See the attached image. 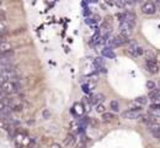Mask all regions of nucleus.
<instances>
[{"mask_svg": "<svg viewBox=\"0 0 160 148\" xmlns=\"http://www.w3.org/2000/svg\"><path fill=\"white\" fill-rule=\"evenodd\" d=\"M64 143H65L67 146H73V144L75 143V136H74L73 133L67 135V137H65V140H64Z\"/></svg>", "mask_w": 160, "mask_h": 148, "instance_id": "14", "label": "nucleus"}, {"mask_svg": "<svg viewBox=\"0 0 160 148\" xmlns=\"http://www.w3.org/2000/svg\"><path fill=\"white\" fill-rule=\"evenodd\" d=\"M0 32H2V37H5L9 32V27H8V24H6V20L5 21H2L0 24Z\"/></svg>", "mask_w": 160, "mask_h": 148, "instance_id": "12", "label": "nucleus"}, {"mask_svg": "<svg viewBox=\"0 0 160 148\" xmlns=\"http://www.w3.org/2000/svg\"><path fill=\"white\" fill-rule=\"evenodd\" d=\"M127 52L132 56V57L137 58L140 57L142 54H144V49L136 40H129V42L127 43Z\"/></svg>", "mask_w": 160, "mask_h": 148, "instance_id": "2", "label": "nucleus"}, {"mask_svg": "<svg viewBox=\"0 0 160 148\" xmlns=\"http://www.w3.org/2000/svg\"><path fill=\"white\" fill-rule=\"evenodd\" d=\"M134 25H136L134 21H123V22H121L119 24V33L129 39V36L133 33Z\"/></svg>", "mask_w": 160, "mask_h": 148, "instance_id": "3", "label": "nucleus"}, {"mask_svg": "<svg viewBox=\"0 0 160 148\" xmlns=\"http://www.w3.org/2000/svg\"><path fill=\"white\" fill-rule=\"evenodd\" d=\"M156 10H158V6L153 0H147L140 8L142 14H144V15H154L156 12Z\"/></svg>", "mask_w": 160, "mask_h": 148, "instance_id": "5", "label": "nucleus"}, {"mask_svg": "<svg viewBox=\"0 0 160 148\" xmlns=\"http://www.w3.org/2000/svg\"><path fill=\"white\" fill-rule=\"evenodd\" d=\"M110 107L112 109L113 113H118V111H119V103L116 101V100H112V101L110 103Z\"/></svg>", "mask_w": 160, "mask_h": 148, "instance_id": "17", "label": "nucleus"}, {"mask_svg": "<svg viewBox=\"0 0 160 148\" xmlns=\"http://www.w3.org/2000/svg\"><path fill=\"white\" fill-rule=\"evenodd\" d=\"M145 68L150 74H158L160 70V67L156 59H145Z\"/></svg>", "mask_w": 160, "mask_h": 148, "instance_id": "6", "label": "nucleus"}, {"mask_svg": "<svg viewBox=\"0 0 160 148\" xmlns=\"http://www.w3.org/2000/svg\"><path fill=\"white\" fill-rule=\"evenodd\" d=\"M96 111H97L99 114H103L105 113V106L102 104H97L96 105Z\"/></svg>", "mask_w": 160, "mask_h": 148, "instance_id": "21", "label": "nucleus"}, {"mask_svg": "<svg viewBox=\"0 0 160 148\" xmlns=\"http://www.w3.org/2000/svg\"><path fill=\"white\" fill-rule=\"evenodd\" d=\"M152 135H153L156 140H159V141H160V127H159L158 130H155V131H153V132H152Z\"/></svg>", "mask_w": 160, "mask_h": 148, "instance_id": "25", "label": "nucleus"}, {"mask_svg": "<svg viewBox=\"0 0 160 148\" xmlns=\"http://www.w3.org/2000/svg\"><path fill=\"white\" fill-rule=\"evenodd\" d=\"M148 98L152 103H160V90L159 89H153L149 91Z\"/></svg>", "mask_w": 160, "mask_h": 148, "instance_id": "8", "label": "nucleus"}, {"mask_svg": "<svg viewBox=\"0 0 160 148\" xmlns=\"http://www.w3.org/2000/svg\"><path fill=\"white\" fill-rule=\"evenodd\" d=\"M147 88H148V90H153V89H155V83L152 82V80L147 82Z\"/></svg>", "mask_w": 160, "mask_h": 148, "instance_id": "26", "label": "nucleus"}, {"mask_svg": "<svg viewBox=\"0 0 160 148\" xmlns=\"http://www.w3.org/2000/svg\"><path fill=\"white\" fill-rule=\"evenodd\" d=\"M0 57H5V58H12L14 57V49L11 51H6V52H3Z\"/></svg>", "mask_w": 160, "mask_h": 148, "instance_id": "19", "label": "nucleus"}, {"mask_svg": "<svg viewBox=\"0 0 160 148\" xmlns=\"http://www.w3.org/2000/svg\"><path fill=\"white\" fill-rule=\"evenodd\" d=\"M134 2H136V3H142L143 0H134Z\"/></svg>", "mask_w": 160, "mask_h": 148, "instance_id": "29", "label": "nucleus"}, {"mask_svg": "<svg viewBox=\"0 0 160 148\" xmlns=\"http://www.w3.org/2000/svg\"><path fill=\"white\" fill-rule=\"evenodd\" d=\"M21 90V84L19 80H6L2 82V91L6 92L8 95L17 94Z\"/></svg>", "mask_w": 160, "mask_h": 148, "instance_id": "1", "label": "nucleus"}, {"mask_svg": "<svg viewBox=\"0 0 160 148\" xmlns=\"http://www.w3.org/2000/svg\"><path fill=\"white\" fill-rule=\"evenodd\" d=\"M122 117L126 119V120H137V119H140L142 117V111L128 109V110H126L122 114Z\"/></svg>", "mask_w": 160, "mask_h": 148, "instance_id": "7", "label": "nucleus"}, {"mask_svg": "<svg viewBox=\"0 0 160 148\" xmlns=\"http://www.w3.org/2000/svg\"><path fill=\"white\" fill-rule=\"evenodd\" d=\"M145 54H147V59H156L155 54H154L152 51H147V52H145Z\"/></svg>", "mask_w": 160, "mask_h": 148, "instance_id": "22", "label": "nucleus"}, {"mask_svg": "<svg viewBox=\"0 0 160 148\" xmlns=\"http://www.w3.org/2000/svg\"><path fill=\"white\" fill-rule=\"evenodd\" d=\"M149 109H153V110H160V103H152Z\"/></svg>", "mask_w": 160, "mask_h": 148, "instance_id": "24", "label": "nucleus"}, {"mask_svg": "<svg viewBox=\"0 0 160 148\" xmlns=\"http://www.w3.org/2000/svg\"><path fill=\"white\" fill-rule=\"evenodd\" d=\"M148 114H150V115H153V116L158 117V116H160V110H153V109H149Z\"/></svg>", "mask_w": 160, "mask_h": 148, "instance_id": "20", "label": "nucleus"}, {"mask_svg": "<svg viewBox=\"0 0 160 148\" xmlns=\"http://www.w3.org/2000/svg\"><path fill=\"white\" fill-rule=\"evenodd\" d=\"M11 49H12V47H11L10 43H8L6 41L2 42V46H0V51H2V53L3 52H6V51H11Z\"/></svg>", "mask_w": 160, "mask_h": 148, "instance_id": "16", "label": "nucleus"}, {"mask_svg": "<svg viewBox=\"0 0 160 148\" xmlns=\"http://www.w3.org/2000/svg\"><path fill=\"white\" fill-rule=\"evenodd\" d=\"M137 104H139V105H147L148 104V101H149V98L148 96H145V95H143V96H139V98H137L136 100H134Z\"/></svg>", "mask_w": 160, "mask_h": 148, "instance_id": "15", "label": "nucleus"}, {"mask_svg": "<svg viewBox=\"0 0 160 148\" xmlns=\"http://www.w3.org/2000/svg\"><path fill=\"white\" fill-rule=\"evenodd\" d=\"M42 115H43V119L48 120V119L51 117V111H49L48 109H44V110H43V113H42Z\"/></svg>", "mask_w": 160, "mask_h": 148, "instance_id": "23", "label": "nucleus"}, {"mask_svg": "<svg viewBox=\"0 0 160 148\" xmlns=\"http://www.w3.org/2000/svg\"><path fill=\"white\" fill-rule=\"evenodd\" d=\"M49 148H62V146L59 143H53V144H51Z\"/></svg>", "mask_w": 160, "mask_h": 148, "instance_id": "27", "label": "nucleus"}, {"mask_svg": "<svg viewBox=\"0 0 160 148\" xmlns=\"http://www.w3.org/2000/svg\"><path fill=\"white\" fill-rule=\"evenodd\" d=\"M101 119H102L103 122H111V121H113L116 119V115L113 113H103Z\"/></svg>", "mask_w": 160, "mask_h": 148, "instance_id": "11", "label": "nucleus"}, {"mask_svg": "<svg viewBox=\"0 0 160 148\" xmlns=\"http://www.w3.org/2000/svg\"><path fill=\"white\" fill-rule=\"evenodd\" d=\"M126 16H127L126 11H124V12H117V14H116V17H117V20H118L119 22H123L124 20H126Z\"/></svg>", "mask_w": 160, "mask_h": 148, "instance_id": "18", "label": "nucleus"}, {"mask_svg": "<svg viewBox=\"0 0 160 148\" xmlns=\"http://www.w3.org/2000/svg\"><path fill=\"white\" fill-rule=\"evenodd\" d=\"M83 109H84V107H83L81 104H75L74 107L72 109V113H73L74 115H81V114L84 113V110H83Z\"/></svg>", "mask_w": 160, "mask_h": 148, "instance_id": "13", "label": "nucleus"}, {"mask_svg": "<svg viewBox=\"0 0 160 148\" xmlns=\"http://www.w3.org/2000/svg\"><path fill=\"white\" fill-rule=\"evenodd\" d=\"M155 4H156V6L160 9V0H156V3H155Z\"/></svg>", "mask_w": 160, "mask_h": 148, "instance_id": "28", "label": "nucleus"}, {"mask_svg": "<svg viewBox=\"0 0 160 148\" xmlns=\"http://www.w3.org/2000/svg\"><path fill=\"white\" fill-rule=\"evenodd\" d=\"M128 42H129V39H128V37H126V36H123V35L119 33V35L112 37V39H110L109 45H110V47L116 48V47H121V46H123V45H127Z\"/></svg>", "mask_w": 160, "mask_h": 148, "instance_id": "4", "label": "nucleus"}, {"mask_svg": "<svg viewBox=\"0 0 160 148\" xmlns=\"http://www.w3.org/2000/svg\"><path fill=\"white\" fill-rule=\"evenodd\" d=\"M103 99H105L103 94H95V95H91V96H90V99H89V103L97 105L99 103H102Z\"/></svg>", "mask_w": 160, "mask_h": 148, "instance_id": "10", "label": "nucleus"}, {"mask_svg": "<svg viewBox=\"0 0 160 148\" xmlns=\"http://www.w3.org/2000/svg\"><path fill=\"white\" fill-rule=\"evenodd\" d=\"M101 53H102L103 57H106V58H110V59L116 58V53L113 52L112 47H106V48H103Z\"/></svg>", "mask_w": 160, "mask_h": 148, "instance_id": "9", "label": "nucleus"}]
</instances>
